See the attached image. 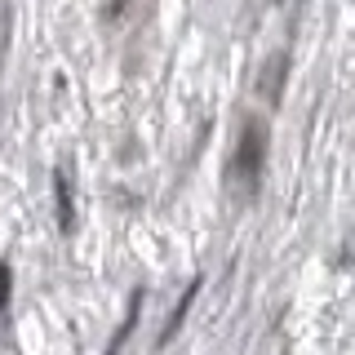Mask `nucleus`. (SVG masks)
<instances>
[{"label":"nucleus","instance_id":"obj_1","mask_svg":"<svg viewBox=\"0 0 355 355\" xmlns=\"http://www.w3.org/2000/svg\"><path fill=\"white\" fill-rule=\"evenodd\" d=\"M266 125L262 120H249L240 133V147H236V160H231V178L244 196L258 191V178H262V164H266Z\"/></svg>","mask_w":355,"mask_h":355},{"label":"nucleus","instance_id":"obj_2","mask_svg":"<svg viewBox=\"0 0 355 355\" xmlns=\"http://www.w3.org/2000/svg\"><path fill=\"white\" fill-rule=\"evenodd\" d=\"M138 311H142V288L129 297V311H125V320H120V329H116V338H111V347H107V355H120V347L129 342V333H133V324H138Z\"/></svg>","mask_w":355,"mask_h":355},{"label":"nucleus","instance_id":"obj_3","mask_svg":"<svg viewBox=\"0 0 355 355\" xmlns=\"http://www.w3.org/2000/svg\"><path fill=\"white\" fill-rule=\"evenodd\" d=\"M196 293H200V280H191V284H187V293H182V302H178V306H173V315H169V324H164V329H160V347H164V342H173V333H178V324H182V320H187V306H191V302H196Z\"/></svg>","mask_w":355,"mask_h":355},{"label":"nucleus","instance_id":"obj_4","mask_svg":"<svg viewBox=\"0 0 355 355\" xmlns=\"http://www.w3.org/2000/svg\"><path fill=\"white\" fill-rule=\"evenodd\" d=\"M53 196H58V222H62V231H71V187H67V173L53 178Z\"/></svg>","mask_w":355,"mask_h":355},{"label":"nucleus","instance_id":"obj_5","mask_svg":"<svg viewBox=\"0 0 355 355\" xmlns=\"http://www.w3.org/2000/svg\"><path fill=\"white\" fill-rule=\"evenodd\" d=\"M9 284H14V275H9V266L0 262V311H5V302H9Z\"/></svg>","mask_w":355,"mask_h":355}]
</instances>
